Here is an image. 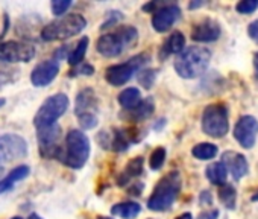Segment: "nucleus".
<instances>
[{"label":"nucleus","instance_id":"obj_1","mask_svg":"<svg viewBox=\"0 0 258 219\" xmlns=\"http://www.w3.org/2000/svg\"><path fill=\"white\" fill-rule=\"evenodd\" d=\"M210 60H211V52L208 49L193 46V47L184 49L176 57L173 67L181 78L193 79V78L201 76L207 70Z\"/></svg>","mask_w":258,"mask_h":219},{"label":"nucleus","instance_id":"obj_2","mask_svg":"<svg viewBox=\"0 0 258 219\" xmlns=\"http://www.w3.org/2000/svg\"><path fill=\"white\" fill-rule=\"evenodd\" d=\"M181 186H182V178L178 171H172L166 174L155 186L148 201V207L154 211H164L170 208L181 192Z\"/></svg>","mask_w":258,"mask_h":219},{"label":"nucleus","instance_id":"obj_3","mask_svg":"<svg viewBox=\"0 0 258 219\" xmlns=\"http://www.w3.org/2000/svg\"><path fill=\"white\" fill-rule=\"evenodd\" d=\"M137 38H139V32L136 28L120 26L114 32L102 35L96 43V49L100 55L106 58H115L123 50L133 47L137 43Z\"/></svg>","mask_w":258,"mask_h":219},{"label":"nucleus","instance_id":"obj_4","mask_svg":"<svg viewBox=\"0 0 258 219\" xmlns=\"http://www.w3.org/2000/svg\"><path fill=\"white\" fill-rule=\"evenodd\" d=\"M88 157H90V140L87 134H84L81 130H70L66 136V142L59 160L72 169H81L85 166Z\"/></svg>","mask_w":258,"mask_h":219},{"label":"nucleus","instance_id":"obj_5","mask_svg":"<svg viewBox=\"0 0 258 219\" xmlns=\"http://www.w3.org/2000/svg\"><path fill=\"white\" fill-rule=\"evenodd\" d=\"M87 28V20L81 14H67L59 17L50 23H47L41 29V40L43 41H56V40H67L81 34Z\"/></svg>","mask_w":258,"mask_h":219},{"label":"nucleus","instance_id":"obj_6","mask_svg":"<svg viewBox=\"0 0 258 219\" xmlns=\"http://www.w3.org/2000/svg\"><path fill=\"white\" fill-rule=\"evenodd\" d=\"M70 100L67 97V94L64 93H56L49 96L38 108L37 115L34 116V125L37 130L40 128H46L50 125H55L56 121L66 115V112L69 110Z\"/></svg>","mask_w":258,"mask_h":219},{"label":"nucleus","instance_id":"obj_7","mask_svg":"<svg viewBox=\"0 0 258 219\" xmlns=\"http://www.w3.org/2000/svg\"><path fill=\"white\" fill-rule=\"evenodd\" d=\"M228 108L225 103H211L204 110L202 115V131L214 139H220L228 134Z\"/></svg>","mask_w":258,"mask_h":219},{"label":"nucleus","instance_id":"obj_8","mask_svg":"<svg viewBox=\"0 0 258 219\" xmlns=\"http://www.w3.org/2000/svg\"><path fill=\"white\" fill-rule=\"evenodd\" d=\"M99 99L93 88H82L76 96L75 115L84 130H93L97 125Z\"/></svg>","mask_w":258,"mask_h":219},{"label":"nucleus","instance_id":"obj_9","mask_svg":"<svg viewBox=\"0 0 258 219\" xmlns=\"http://www.w3.org/2000/svg\"><path fill=\"white\" fill-rule=\"evenodd\" d=\"M148 60H149L148 53H140L131 60H127L123 64H114V66L108 67L105 70L106 82L114 87H120V85L126 84L142 66H145L148 63Z\"/></svg>","mask_w":258,"mask_h":219},{"label":"nucleus","instance_id":"obj_10","mask_svg":"<svg viewBox=\"0 0 258 219\" xmlns=\"http://www.w3.org/2000/svg\"><path fill=\"white\" fill-rule=\"evenodd\" d=\"M37 142L38 151L43 158H58L61 157L62 146H61V127L58 124L37 130Z\"/></svg>","mask_w":258,"mask_h":219},{"label":"nucleus","instance_id":"obj_11","mask_svg":"<svg viewBox=\"0 0 258 219\" xmlns=\"http://www.w3.org/2000/svg\"><path fill=\"white\" fill-rule=\"evenodd\" d=\"M35 55L37 50L29 43L16 40L0 43V63H29Z\"/></svg>","mask_w":258,"mask_h":219},{"label":"nucleus","instance_id":"obj_12","mask_svg":"<svg viewBox=\"0 0 258 219\" xmlns=\"http://www.w3.org/2000/svg\"><path fill=\"white\" fill-rule=\"evenodd\" d=\"M28 155V142L14 133L0 136V165L25 158Z\"/></svg>","mask_w":258,"mask_h":219},{"label":"nucleus","instance_id":"obj_13","mask_svg":"<svg viewBox=\"0 0 258 219\" xmlns=\"http://www.w3.org/2000/svg\"><path fill=\"white\" fill-rule=\"evenodd\" d=\"M258 134V121L252 116H243L238 119L234 128L235 140L246 149H250L255 145Z\"/></svg>","mask_w":258,"mask_h":219},{"label":"nucleus","instance_id":"obj_14","mask_svg":"<svg viewBox=\"0 0 258 219\" xmlns=\"http://www.w3.org/2000/svg\"><path fill=\"white\" fill-rule=\"evenodd\" d=\"M59 73V63L56 60H46L37 64L31 73V82L34 87H47Z\"/></svg>","mask_w":258,"mask_h":219},{"label":"nucleus","instance_id":"obj_15","mask_svg":"<svg viewBox=\"0 0 258 219\" xmlns=\"http://www.w3.org/2000/svg\"><path fill=\"white\" fill-rule=\"evenodd\" d=\"M179 16H181V10L176 5H166L157 10V13L152 16V26L160 34L167 32L179 19Z\"/></svg>","mask_w":258,"mask_h":219},{"label":"nucleus","instance_id":"obj_16","mask_svg":"<svg viewBox=\"0 0 258 219\" xmlns=\"http://www.w3.org/2000/svg\"><path fill=\"white\" fill-rule=\"evenodd\" d=\"M220 37V26L216 20L204 19L191 29V38L199 43H211Z\"/></svg>","mask_w":258,"mask_h":219},{"label":"nucleus","instance_id":"obj_17","mask_svg":"<svg viewBox=\"0 0 258 219\" xmlns=\"http://www.w3.org/2000/svg\"><path fill=\"white\" fill-rule=\"evenodd\" d=\"M222 163L226 166V169L231 172V175L235 180L243 178L247 174V171H249V165H247V160L244 158V155H241L240 152H235V151L223 152Z\"/></svg>","mask_w":258,"mask_h":219},{"label":"nucleus","instance_id":"obj_18","mask_svg":"<svg viewBox=\"0 0 258 219\" xmlns=\"http://www.w3.org/2000/svg\"><path fill=\"white\" fill-rule=\"evenodd\" d=\"M29 174H31V168L26 165H20V166L14 168L13 171H10V174L7 177H4L2 180H0V195L13 190L14 186L17 183L23 181L25 178H28Z\"/></svg>","mask_w":258,"mask_h":219},{"label":"nucleus","instance_id":"obj_19","mask_svg":"<svg viewBox=\"0 0 258 219\" xmlns=\"http://www.w3.org/2000/svg\"><path fill=\"white\" fill-rule=\"evenodd\" d=\"M142 172H143V158H142V157H136V158H133L131 161H129V163L124 166L123 172H121V174H120V177L117 178L118 186H124V184H127L131 180H134L136 177H139Z\"/></svg>","mask_w":258,"mask_h":219},{"label":"nucleus","instance_id":"obj_20","mask_svg":"<svg viewBox=\"0 0 258 219\" xmlns=\"http://www.w3.org/2000/svg\"><path fill=\"white\" fill-rule=\"evenodd\" d=\"M142 207L137 202L133 201H124V202H118L111 208V213L114 216L123 217V219H134L140 214Z\"/></svg>","mask_w":258,"mask_h":219},{"label":"nucleus","instance_id":"obj_21","mask_svg":"<svg viewBox=\"0 0 258 219\" xmlns=\"http://www.w3.org/2000/svg\"><path fill=\"white\" fill-rule=\"evenodd\" d=\"M118 103L124 108V110H134L142 103V94L140 90L136 87H129L124 88L120 94H118Z\"/></svg>","mask_w":258,"mask_h":219},{"label":"nucleus","instance_id":"obj_22","mask_svg":"<svg viewBox=\"0 0 258 219\" xmlns=\"http://www.w3.org/2000/svg\"><path fill=\"white\" fill-rule=\"evenodd\" d=\"M184 46H185V38L181 32H172L170 37H167V40L164 41L163 47H161V52H163V57H169L172 53H181L184 50Z\"/></svg>","mask_w":258,"mask_h":219},{"label":"nucleus","instance_id":"obj_23","mask_svg":"<svg viewBox=\"0 0 258 219\" xmlns=\"http://www.w3.org/2000/svg\"><path fill=\"white\" fill-rule=\"evenodd\" d=\"M205 175L208 178L210 183L217 184V186H223L226 183V177H228V169L222 161L217 163H211L207 169H205Z\"/></svg>","mask_w":258,"mask_h":219},{"label":"nucleus","instance_id":"obj_24","mask_svg":"<svg viewBox=\"0 0 258 219\" xmlns=\"http://www.w3.org/2000/svg\"><path fill=\"white\" fill-rule=\"evenodd\" d=\"M155 110V103H154V99L152 97H148L145 100H142V103L131 110V116H129V121L133 122H142V121H146L148 118L152 116Z\"/></svg>","mask_w":258,"mask_h":219},{"label":"nucleus","instance_id":"obj_25","mask_svg":"<svg viewBox=\"0 0 258 219\" xmlns=\"http://www.w3.org/2000/svg\"><path fill=\"white\" fill-rule=\"evenodd\" d=\"M88 38L87 37H82L78 43H76V46L70 50V53H69V57H67V61H69V64L70 66H79V64H82V61H84V58H85V53H87V49H88Z\"/></svg>","mask_w":258,"mask_h":219},{"label":"nucleus","instance_id":"obj_26","mask_svg":"<svg viewBox=\"0 0 258 219\" xmlns=\"http://www.w3.org/2000/svg\"><path fill=\"white\" fill-rule=\"evenodd\" d=\"M219 199L220 202L226 207V208H234L235 207V199H237V192L235 187L231 186L229 183H225L223 186H220L219 189Z\"/></svg>","mask_w":258,"mask_h":219},{"label":"nucleus","instance_id":"obj_27","mask_svg":"<svg viewBox=\"0 0 258 219\" xmlns=\"http://www.w3.org/2000/svg\"><path fill=\"white\" fill-rule=\"evenodd\" d=\"M191 154L198 160H211L217 155V146L213 143H199L191 149Z\"/></svg>","mask_w":258,"mask_h":219},{"label":"nucleus","instance_id":"obj_28","mask_svg":"<svg viewBox=\"0 0 258 219\" xmlns=\"http://www.w3.org/2000/svg\"><path fill=\"white\" fill-rule=\"evenodd\" d=\"M164 161H166V149L160 146V148L154 149V152L151 154V158H149V168H151L152 171H158V169H161V168H163Z\"/></svg>","mask_w":258,"mask_h":219},{"label":"nucleus","instance_id":"obj_29","mask_svg":"<svg viewBox=\"0 0 258 219\" xmlns=\"http://www.w3.org/2000/svg\"><path fill=\"white\" fill-rule=\"evenodd\" d=\"M155 78H157V70H154V69L142 70V72L137 73V81L145 88H151L154 85V82H155Z\"/></svg>","mask_w":258,"mask_h":219},{"label":"nucleus","instance_id":"obj_30","mask_svg":"<svg viewBox=\"0 0 258 219\" xmlns=\"http://www.w3.org/2000/svg\"><path fill=\"white\" fill-rule=\"evenodd\" d=\"M72 7V2L70 0H53L50 4V8H52V13L53 16L56 17H64V14L67 13V10Z\"/></svg>","mask_w":258,"mask_h":219},{"label":"nucleus","instance_id":"obj_31","mask_svg":"<svg viewBox=\"0 0 258 219\" xmlns=\"http://www.w3.org/2000/svg\"><path fill=\"white\" fill-rule=\"evenodd\" d=\"M256 8H258L256 0H243V2H238L235 7V10L240 14H252Z\"/></svg>","mask_w":258,"mask_h":219},{"label":"nucleus","instance_id":"obj_32","mask_svg":"<svg viewBox=\"0 0 258 219\" xmlns=\"http://www.w3.org/2000/svg\"><path fill=\"white\" fill-rule=\"evenodd\" d=\"M94 73V67L91 66V64H79V66H76V69L72 72V76L73 75H85V76H91Z\"/></svg>","mask_w":258,"mask_h":219},{"label":"nucleus","instance_id":"obj_33","mask_svg":"<svg viewBox=\"0 0 258 219\" xmlns=\"http://www.w3.org/2000/svg\"><path fill=\"white\" fill-rule=\"evenodd\" d=\"M247 34L250 37V40H253L255 43H258V20L252 22L247 28Z\"/></svg>","mask_w":258,"mask_h":219},{"label":"nucleus","instance_id":"obj_34","mask_svg":"<svg viewBox=\"0 0 258 219\" xmlns=\"http://www.w3.org/2000/svg\"><path fill=\"white\" fill-rule=\"evenodd\" d=\"M217 216H219V210L217 208H208V210L202 211L198 216V219H217Z\"/></svg>","mask_w":258,"mask_h":219},{"label":"nucleus","instance_id":"obj_35","mask_svg":"<svg viewBox=\"0 0 258 219\" xmlns=\"http://www.w3.org/2000/svg\"><path fill=\"white\" fill-rule=\"evenodd\" d=\"M211 202H213L211 193L210 192H202V195H201V204L205 205V204H211Z\"/></svg>","mask_w":258,"mask_h":219},{"label":"nucleus","instance_id":"obj_36","mask_svg":"<svg viewBox=\"0 0 258 219\" xmlns=\"http://www.w3.org/2000/svg\"><path fill=\"white\" fill-rule=\"evenodd\" d=\"M13 79L10 78V75H7V72H0V84H7L11 82Z\"/></svg>","mask_w":258,"mask_h":219},{"label":"nucleus","instance_id":"obj_37","mask_svg":"<svg viewBox=\"0 0 258 219\" xmlns=\"http://www.w3.org/2000/svg\"><path fill=\"white\" fill-rule=\"evenodd\" d=\"M253 69H255V78L258 79V52L253 55Z\"/></svg>","mask_w":258,"mask_h":219},{"label":"nucleus","instance_id":"obj_38","mask_svg":"<svg viewBox=\"0 0 258 219\" xmlns=\"http://www.w3.org/2000/svg\"><path fill=\"white\" fill-rule=\"evenodd\" d=\"M176 219H193V216H191V213H182Z\"/></svg>","mask_w":258,"mask_h":219},{"label":"nucleus","instance_id":"obj_39","mask_svg":"<svg viewBox=\"0 0 258 219\" xmlns=\"http://www.w3.org/2000/svg\"><path fill=\"white\" fill-rule=\"evenodd\" d=\"M28 219H43L40 214H37V213H31L29 216H28Z\"/></svg>","mask_w":258,"mask_h":219},{"label":"nucleus","instance_id":"obj_40","mask_svg":"<svg viewBox=\"0 0 258 219\" xmlns=\"http://www.w3.org/2000/svg\"><path fill=\"white\" fill-rule=\"evenodd\" d=\"M201 5H202V2H193V4H190V8H198Z\"/></svg>","mask_w":258,"mask_h":219},{"label":"nucleus","instance_id":"obj_41","mask_svg":"<svg viewBox=\"0 0 258 219\" xmlns=\"http://www.w3.org/2000/svg\"><path fill=\"white\" fill-rule=\"evenodd\" d=\"M5 103H7V100H5L4 97H0V108H2V106H4Z\"/></svg>","mask_w":258,"mask_h":219},{"label":"nucleus","instance_id":"obj_42","mask_svg":"<svg viewBox=\"0 0 258 219\" xmlns=\"http://www.w3.org/2000/svg\"><path fill=\"white\" fill-rule=\"evenodd\" d=\"M252 201H258V192L252 196Z\"/></svg>","mask_w":258,"mask_h":219},{"label":"nucleus","instance_id":"obj_43","mask_svg":"<svg viewBox=\"0 0 258 219\" xmlns=\"http://www.w3.org/2000/svg\"><path fill=\"white\" fill-rule=\"evenodd\" d=\"M4 171H5V169H4L2 166H0V180H2V175H4Z\"/></svg>","mask_w":258,"mask_h":219},{"label":"nucleus","instance_id":"obj_44","mask_svg":"<svg viewBox=\"0 0 258 219\" xmlns=\"http://www.w3.org/2000/svg\"><path fill=\"white\" fill-rule=\"evenodd\" d=\"M97 219H112V217H106V216H99Z\"/></svg>","mask_w":258,"mask_h":219},{"label":"nucleus","instance_id":"obj_45","mask_svg":"<svg viewBox=\"0 0 258 219\" xmlns=\"http://www.w3.org/2000/svg\"><path fill=\"white\" fill-rule=\"evenodd\" d=\"M11 219H23L22 216H14V217H11Z\"/></svg>","mask_w":258,"mask_h":219}]
</instances>
